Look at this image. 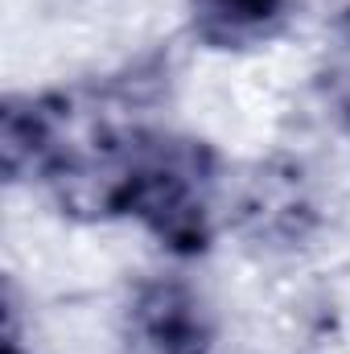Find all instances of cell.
Instances as JSON below:
<instances>
[{"instance_id":"3957f363","label":"cell","mask_w":350,"mask_h":354,"mask_svg":"<svg viewBox=\"0 0 350 354\" xmlns=\"http://www.w3.org/2000/svg\"><path fill=\"white\" fill-rule=\"evenodd\" d=\"M313 218V202L305 194L301 169L293 165H260L239 194V223L268 243H293L305 235Z\"/></svg>"},{"instance_id":"5b68a950","label":"cell","mask_w":350,"mask_h":354,"mask_svg":"<svg viewBox=\"0 0 350 354\" xmlns=\"http://www.w3.org/2000/svg\"><path fill=\"white\" fill-rule=\"evenodd\" d=\"M4 354H21V351H17V338H8V351H4Z\"/></svg>"},{"instance_id":"277c9868","label":"cell","mask_w":350,"mask_h":354,"mask_svg":"<svg viewBox=\"0 0 350 354\" xmlns=\"http://www.w3.org/2000/svg\"><path fill=\"white\" fill-rule=\"evenodd\" d=\"M190 21L206 46L243 50L280 29L284 0H190Z\"/></svg>"},{"instance_id":"7a4b0ae2","label":"cell","mask_w":350,"mask_h":354,"mask_svg":"<svg viewBox=\"0 0 350 354\" xmlns=\"http://www.w3.org/2000/svg\"><path fill=\"white\" fill-rule=\"evenodd\" d=\"M120 354H210V317L190 284L153 280L132 297Z\"/></svg>"},{"instance_id":"6da1fadb","label":"cell","mask_w":350,"mask_h":354,"mask_svg":"<svg viewBox=\"0 0 350 354\" xmlns=\"http://www.w3.org/2000/svg\"><path fill=\"white\" fill-rule=\"evenodd\" d=\"M128 214L140 218L169 252L198 256L210 243L214 157L202 140L149 136L132 181Z\"/></svg>"}]
</instances>
